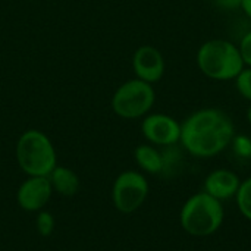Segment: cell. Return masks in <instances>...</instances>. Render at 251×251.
Masks as SVG:
<instances>
[{
    "label": "cell",
    "mask_w": 251,
    "mask_h": 251,
    "mask_svg": "<svg viewBox=\"0 0 251 251\" xmlns=\"http://www.w3.org/2000/svg\"><path fill=\"white\" fill-rule=\"evenodd\" d=\"M213 4L222 10H237L241 7L243 0H212Z\"/></svg>",
    "instance_id": "cell-19"
},
{
    "label": "cell",
    "mask_w": 251,
    "mask_h": 251,
    "mask_svg": "<svg viewBox=\"0 0 251 251\" xmlns=\"http://www.w3.org/2000/svg\"><path fill=\"white\" fill-rule=\"evenodd\" d=\"M35 228L41 237H50L54 231V218L50 212L40 210L35 218Z\"/></svg>",
    "instance_id": "cell-15"
},
{
    "label": "cell",
    "mask_w": 251,
    "mask_h": 251,
    "mask_svg": "<svg viewBox=\"0 0 251 251\" xmlns=\"http://www.w3.org/2000/svg\"><path fill=\"white\" fill-rule=\"evenodd\" d=\"M149 182L141 172L125 171L118 175L112 187V201L118 212L129 215L137 212L149 197Z\"/></svg>",
    "instance_id": "cell-6"
},
{
    "label": "cell",
    "mask_w": 251,
    "mask_h": 251,
    "mask_svg": "<svg viewBox=\"0 0 251 251\" xmlns=\"http://www.w3.org/2000/svg\"><path fill=\"white\" fill-rule=\"evenodd\" d=\"M16 160L28 176H49L57 166L56 150L50 138L38 129H28L19 137Z\"/></svg>",
    "instance_id": "cell-4"
},
{
    "label": "cell",
    "mask_w": 251,
    "mask_h": 251,
    "mask_svg": "<svg viewBox=\"0 0 251 251\" xmlns=\"http://www.w3.org/2000/svg\"><path fill=\"white\" fill-rule=\"evenodd\" d=\"M240 9L244 12V15H246L249 19H251V0H243Z\"/></svg>",
    "instance_id": "cell-20"
},
{
    "label": "cell",
    "mask_w": 251,
    "mask_h": 251,
    "mask_svg": "<svg viewBox=\"0 0 251 251\" xmlns=\"http://www.w3.org/2000/svg\"><path fill=\"white\" fill-rule=\"evenodd\" d=\"M225 219L222 201L201 191L191 196L182 206L179 224L182 229L197 238H204L216 234Z\"/></svg>",
    "instance_id": "cell-2"
},
{
    "label": "cell",
    "mask_w": 251,
    "mask_h": 251,
    "mask_svg": "<svg viewBox=\"0 0 251 251\" xmlns=\"http://www.w3.org/2000/svg\"><path fill=\"white\" fill-rule=\"evenodd\" d=\"M235 137V126L228 113L206 107L191 113L181 124L179 144L194 157L209 159L226 150Z\"/></svg>",
    "instance_id": "cell-1"
},
{
    "label": "cell",
    "mask_w": 251,
    "mask_h": 251,
    "mask_svg": "<svg viewBox=\"0 0 251 251\" xmlns=\"http://www.w3.org/2000/svg\"><path fill=\"white\" fill-rule=\"evenodd\" d=\"M247 121H249V124L251 125V103L250 106H249V109H247Z\"/></svg>",
    "instance_id": "cell-21"
},
{
    "label": "cell",
    "mask_w": 251,
    "mask_h": 251,
    "mask_svg": "<svg viewBox=\"0 0 251 251\" xmlns=\"http://www.w3.org/2000/svg\"><path fill=\"white\" fill-rule=\"evenodd\" d=\"M135 162L140 169L150 175H159L163 171V156L153 144H141L134 151Z\"/></svg>",
    "instance_id": "cell-12"
},
{
    "label": "cell",
    "mask_w": 251,
    "mask_h": 251,
    "mask_svg": "<svg viewBox=\"0 0 251 251\" xmlns=\"http://www.w3.org/2000/svg\"><path fill=\"white\" fill-rule=\"evenodd\" d=\"M162 156H163V171L162 174H169V172H174L178 165L181 163V151L179 149L175 146H169V147H165V150L162 151Z\"/></svg>",
    "instance_id": "cell-14"
},
{
    "label": "cell",
    "mask_w": 251,
    "mask_h": 251,
    "mask_svg": "<svg viewBox=\"0 0 251 251\" xmlns=\"http://www.w3.org/2000/svg\"><path fill=\"white\" fill-rule=\"evenodd\" d=\"M232 147L237 156L243 159H250L251 157V138L247 135H235L232 140Z\"/></svg>",
    "instance_id": "cell-17"
},
{
    "label": "cell",
    "mask_w": 251,
    "mask_h": 251,
    "mask_svg": "<svg viewBox=\"0 0 251 251\" xmlns=\"http://www.w3.org/2000/svg\"><path fill=\"white\" fill-rule=\"evenodd\" d=\"M197 66L203 75L213 81L235 79L246 68L238 46L224 38H213L200 46Z\"/></svg>",
    "instance_id": "cell-3"
},
{
    "label": "cell",
    "mask_w": 251,
    "mask_h": 251,
    "mask_svg": "<svg viewBox=\"0 0 251 251\" xmlns=\"http://www.w3.org/2000/svg\"><path fill=\"white\" fill-rule=\"evenodd\" d=\"M141 132L153 146L169 147L179 143L181 124L169 115L153 113L144 118L141 124Z\"/></svg>",
    "instance_id": "cell-7"
},
{
    "label": "cell",
    "mask_w": 251,
    "mask_h": 251,
    "mask_svg": "<svg viewBox=\"0 0 251 251\" xmlns=\"http://www.w3.org/2000/svg\"><path fill=\"white\" fill-rule=\"evenodd\" d=\"M238 49H240V53H241L244 65L251 68V29L243 35Z\"/></svg>",
    "instance_id": "cell-18"
},
{
    "label": "cell",
    "mask_w": 251,
    "mask_h": 251,
    "mask_svg": "<svg viewBox=\"0 0 251 251\" xmlns=\"http://www.w3.org/2000/svg\"><path fill=\"white\" fill-rule=\"evenodd\" d=\"M53 194L49 176H28L16 193V201L19 207L29 213H38L50 201Z\"/></svg>",
    "instance_id": "cell-8"
},
{
    "label": "cell",
    "mask_w": 251,
    "mask_h": 251,
    "mask_svg": "<svg viewBox=\"0 0 251 251\" xmlns=\"http://www.w3.org/2000/svg\"><path fill=\"white\" fill-rule=\"evenodd\" d=\"M156 100L153 85L138 78L124 82L112 97L113 112L124 119H138L146 116Z\"/></svg>",
    "instance_id": "cell-5"
},
{
    "label": "cell",
    "mask_w": 251,
    "mask_h": 251,
    "mask_svg": "<svg viewBox=\"0 0 251 251\" xmlns=\"http://www.w3.org/2000/svg\"><path fill=\"white\" fill-rule=\"evenodd\" d=\"M49 181L51 184L53 193L56 191L63 197L75 196L81 187L78 175L66 166H56L49 175Z\"/></svg>",
    "instance_id": "cell-11"
},
{
    "label": "cell",
    "mask_w": 251,
    "mask_h": 251,
    "mask_svg": "<svg viewBox=\"0 0 251 251\" xmlns=\"http://www.w3.org/2000/svg\"><path fill=\"white\" fill-rule=\"evenodd\" d=\"M132 68L138 79L154 84L165 74V59L156 47L141 46L134 53Z\"/></svg>",
    "instance_id": "cell-9"
},
{
    "label": "cell",
    "mask_w": 251,
    "mask_h": 251,
    "mask_svg": "<svg viewBox=\"0 0 251 251\" xmlns=\"http://www.w3.org/2000/svg\"><path fill=\"white\" fill-rule=\"evenodd\" d=\"M235 201L240 213L251 222V176L241 181V185L235 196Z\"/></svg>",
    "instance_id": "cell-13"
},
{
    "label": "cell",
    "mask_w": 251,
    "mask_h": 251,
    "mask_svg": "<svg viewBox=\"0 0 251 251\" xmlns=\"http://www.w3.org/2000/svg\"><path fill=\"white\" fill-rule=\"evenodd\" d=\"M241 185L240 176L229 169L221 168L212 171L204 179V193L218 199L219 201H225L229 199H235L238 188Z\"/></svg>",
    "instance_id": "cell-10"
},
{
    "label": "cell",
    "mask_w": 251,
    "mask_h": 251,
    "mask_svg": "<svg viewBox=\"0 0 251 251\" xmlns=\"http://www.w3.org/2000/svg\"><path fill=\"white\" fill-rule=\"evenodd\" d=\"M235 87L241 97L251 101V68H244L235 78Z\"/></svg>",
    "instance_id": "cell-16"
}]
</instances>
